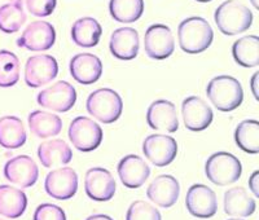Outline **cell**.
<instances>
[{"label":"cell","instance_id":"obj_1","mask_svg":"<svg viewBox=\"0 0 259 220\" xmlns=\"http://www.w3.org/2000/svg\"><path fill=\"white\" fill-rule=\"evenodd\" d=\"M178 39L182 51L197 55L211 46L214 31L205 18L193 16L180 22L178 27Z\"/></svg>","mask_w":259,"mask_h":220},{"label":"cell","instance_id":"obj_2","mask_svg":"<svg viewBox=\"0 0 259 220\" xmlns=\"http://www.w3.org/2000/svg\"><path fill=\"white\" fill-rule=\"evenodd\" d=\"M206 95L212 105L223 113L237 109L244 100L241 83L230 75H218L212 78L206 87Z\"/></svg>","mask_w":259,"mask_h":220},{"label":"cell","instance_id":"obj_3","mask_svg":"<svg viewBox=\"0 0 259 220\" xmlns=\"http://www.w3.org/2000/svg\"><path fill=\"white\" fill-rule=\"evenodd\" d=\"M214 20L219 31L232 36L250 29L253 13L239 0H226L215 11Z\"/></svg>","mask_w":259,"mask_h":220},{"label":"cell","instance_id":"obj_4","mask_svg":"<svg viewBox=\"0 0 259 220\" xmlns=\"http://www.w3.org/2000/svg\"><path fill=\"white\" fill-rule=\"evenodd\" d=\"M85 108L90 115L101 123L110 124L119 119L123 110V101L121 96L110 88H99L87 99Z\"/></svg>","mask_w":259,"mask_h":220},{"label":"cell","instance_id":"obj_5","mask_svg":"<svg viewBox=\"0 0 259 220\" xmlns=\"http://www.w3.org/2000/svg\"><path fill=\"white\" fill-rule=\"evenodd\" d=\"M206 178L215 185L224 187L236 183L242 173L240 159L228 152L214 153L205 163Z\"/></svg>","mask_w":259,"mask_h":220},{"label":"cell","instance_id":"obj_6","mask_svg":"<svg viewBox=\"0 0 259 220\" xmlns=\"http://www.w3.org/2000/svg\"><path fill=\"white\" fill-rule=\"evenodd\" d=\"M68 134L74 148L83 153L97 149L104 138L100 124L89 117L74 118L69 126Z\"/></svg>","mask_w":259,"mask_h":220},{"label":"cell","instance_id":"obj_7","mask_svg":"<svg viewBox=\"0 0 259 220\" xmlns=\"http://www.w3.org/2000/svg\"><path fill=\"white\" fill-rule=\"evenodd\" d=\"M77 101V91L70 83L59 80L52 85L41 90L36 97V103L41 108L53 110V112H69Z\"/></svg>","mask_w":259,"mask_h":220},{"label":"cell","instance_id":"obj_8","mask_svg":"<svg viewBox=\"0 0 259 220\" xmlns=\"http://www.w3.org/2000/svg\"><path fill=\"white\" fill-rule=\"evenodd\" d=\"M143 153L148 161L157 167H165L178 156V143L174 138L162 134H154L143 141Z\"/></svg>","mask_w":259,"mask_h":220},{"label":"cell","instance_id":"obj_9","mask_svg":"<svg viewBox=\"0 0 259 220\" xmlns=\"http://www.w3.org/2000/svg\"><path fill=\"white\" fill-rule=\"evenodd\" d=\"M144 50L150 59H168L175 50V39L170 27L161 24L148 27L144 35Z\"/></svg>","mask_w":259,"mask_h":220},{"label":"cell","instance_id":"obj_10","mask_svg":"<svg viewBox=\"0 0 259 220\" xmlns=\"http://www.w3.org/2000/svg\"><path fill=\"white\" fill-rule=\"evenodd\" d=\"M59 74V64L51 55L31 56L25 65V82L29 87L39 88L52 82Z\"/></svg>","mask_w":259,"mask_h":220},{"label":"cell","instance_id":"obj_11","mask_svg":"<svg viewBox=\"0 0 259 220\" xmlns=\"http://www.w3.org/2000/svg\"><path fill=\"white\" fill-rule=\"evenodd\" d=\"M47 194L55 200H70L78 191V175L71 167H61L48 172L45 182Z\"/></svg>","mask_w":259,"mask_h":220},{"label":"cell","instance_id":"obj_12","mask_svg":"<svg viewBox=\"0 0 259 220\" xmlns=\"http://www.w3.org/2000/svg\"><path fill=\"white\" fill-rule=\"evenodd\" d=\"M186 206L192 216L201 219L212 217L218 211L217 194L207 185L194 184L187 192Z\"/></svg>","mask_w":259,"mask_h":220},{"label":"cell","instance_id":"obj_13","mask_svg":"<svg viewBox=\"0 0 259 220\" xmlns=\"http://www.w3.org/2000/svg\"><path fill=\"white\" fill-rule=\"evenodd\" d=\"M115 188V180L109 170L103 167H92L85 172L84 191L91 200L96 202L110 201L114 197Z\"/></svg>","mask_w":259,"mask_h":220},{"label":"cell","instance_id":"obj_14","mask_svg":"<svg viewBox=\"0 0 259 220\" xmlns=\"http://www.w3.org/2000/svg\"><path fill=\"white\" fill-rule=\"evenodd\" d=\"M56 41V31L47 21H34L17 39V46L27 51H47Z\"/></svg>","mask_w":259,"mask_h":220},{"label":"cell","instance_id":"obj_15","mask_svg":"<svg viewBox=\"0 0 259 220\" xmlns=\"http://www.w3.org/2000/svg\"><path fill=\"white\" fill-rule=\"evenodd\" d=\"M182 115L187 129L193 132L206 129L214 118L209 104L198 96H189L183 100Z\"/></svg>","mask_w":259,"mask_h":220},{"label":"cell","instance_id":"obj_16","mask_svg":"<svg viewBox=\"0 0 259 220\" xmlns=\"http://www.w3.org/2000/svg\"><path fill=\"white\" fill-rule=\"evenodd\" d=\"M4 176L8 182L21 188H30L39 178V168L29 156H17L9 159L4 166Z\"/></svg>","mask_w":259,"mask_h":220},{"label":"cell","instance_id":"obj_17","mask_svg":"<svg viewBox=\"0 0 259 220\" xmlns=\"http://www.w3.org/2000/svg\"><path fill=\"white\" fill-rule=\"evenodd\" d=\"M147 123L156 131L177 132L179 128L177 108L171 101L159 99L152 103L147 110Z\"/></svg>","mask_w":259,"mask_h":220},{"label":"cell","instance_id":"obj_18","mask_svg":"<svg viewBox=\"0 0 259 220\" xmlns=\"http://www.w3.org/2000/svg\"><path fill=\"white\" fill-rule=\"evenodd\" d=\"M117 171L122 184L130 189L140 188L150 175L147 162L136 154L123 157L118 163Z\"/></svg>","mask_w":259,"mask_h":220},{"label":"cell","instance_id":"obj_19","mask_svg":"<svg viewBox=\"0 0 259 220\" xmlns=\"http://www.w3.org/2000/svg\"><path fill=\"white\" fill-rule=\"evenodd\" d=\"M180 194V184L172 175H159L150 183L147 196L153 203L163 208L177 203Z\"/></svg>","mask_w":259,"mask_h":220},{"label":"cell","instance_id":"obj_20","mask_svg":"<svg viewBox=\"0 0 259 220\" xmlns=\"http://www.w3.org/2000/svg\"><path fill=\"white\" fill-rule=\"evenodd\" d=\"M70 74L80 84H94L103 74V62L92 53H78L70 60Z\"/></svg>","mask_w":259,"mask_h":220},{"label":"cell","instance_id":"obj_21","mask_svg":"<svg viewBox=\"0 0 259 220\" xmlns=\"http://www.w3.org/2000/svg\"><path fill=\"white\" fill-rule=\"evenodd\" d=\"M139 47H140L139 32L133 27H119L114 30L110 36V52L118 60H123V61L134 60L138 56Z\"/></svg>","mask_w":259,"mask_h":220},{"label":"cell","instance_id":"obj_22","mask_svg":"<svg viewBox=\"0 0 259 220\" xmlns=\"http://www.w3.org/2000/svg\"><path fill=\"white\" fill-rule=\"evenodd\" d=\"M255 200L244 187H233L224 193V211L237 217L250 216L255 211Z\"/></svg>","mask_w":259,"mask_h":220},{"label":"cell","instance_id":"obj_23","mask_svg":"<svg viewBox=\"0 0 259 220\" xmlns=\"http://www.w3.org/2000/svg\"><path fill=\"white\" fill-rule=\"evenodd\" d=\"M38 157L45 167H53L56 164H68L73 159V150L66 141L56 139L41 143L38 147Z\"/></svg>","mask_w":259,"mask_h":220},{"label":"cell","instance_id":"obj_24","mask_svg":"<svg viewBox=\"0 0 259 220\" xmlns=\"http://www.w3.org/2000/svg\"><path fill=\"white\" fill-rule=\"evenodd\" d=\"M30 131L40 139L59 135L62 129V120L59 115L46 110H34L27 118Z\"/></svg>","mask_w":259,"mask_h":220},{"label":"cell","instance_id":"obj_25","mask_svg":"<svg viewBox=\"0 0 259 220\" xmlns=\"http://www.w3.org/2000/svg\"><path fill=\"white\" fill-rule=\"evenodd\" d=\"M27 207L25 192L12 185H0V215L17 219L22 216Z\"/></svg>","mask_w":259,"mask_h":220},{"label":"cell","instance_id":"obj_26","mask_svg":"<svg viewBox=\"0 0 259 220\" xmlns=\"http://www.w3.org/2000/svg\"><path fill=\"white\" fill-rule=\"evenodd\" d=\"M26 129L22 120L13 115L0 118V145L6 149H18L26 143Z\"/></svg>","mask_w":259,"mask_h":220},{"label":"cell","instance_id":"obj_27","mask_svg":"<svg viewBox=\"0 0 259 220\" xmlns=\"http://www.w3.org/2000/svg\"><path fill=\"white\" fill-rule=\"evenodd\" d=\"M103 34V27L92 17H83L74 22L71 27V39L82 48L97 46Z\"/></svg>","mask_w":259,"mask_h":220},{"label":"cell","instance_id":"obj_28","mask_svg":"<svg viewBox=\"0 0 259 220\" xmlns=\"http://www.w3.org/2000/svg\"><path fill=\"white\" fill-rule=\"evenodd\" d=\"M232 56L236 64L242 68H255L259 64V39L256 35H247L233 43Z\"/></svg>","mask_w":259,"mask_h":220},{"label":"cell","instance_id":"obj_29","mask_svg":"<svg viewBox=\"0 0 259 220\" xmlns=\"http://www.w3.org/2000/svg\"><path fill=\"white\" fill-rule=\"evenodd\" d=\"M26 22L22 0H9L0 7V30L7 34L18 31Z\"/></svg>","mask_w":259,"mask_h":220},{"label":"cell","instance_id":"obj_30","mask_svg":"<svg viewBox=\"0 0 259 220\" xmlns=\"http://www.w3.org/2000/svg\"><path fill=\"white\" fill-rule=\"evenodd\" d=\"M236 145L245 153L259 152V123L255 119H245L235 129Z\"/></svg>","mask_w":259,"mask_h":220},{"label":"cell","instance_id":"obj_31","mask_svg":"<svg viewBox=\"0 0 259 220\" xmlns=\"http://www.w3.org/2000/svg\"><path fill=\"white\" fill-rule=\"evenodd\" d=\"M109 12L118 22L131 24L144 13V0H110Z\"/></svg>","mask_w":259,"mask_h":220},{"label":"cell","instance_id":"obj_32","mask_svg":"<svg viewBox=\"0 0 259 220\" xmlns=\"http://www.w3.org/2000/svg\"><path fill=\"white\" fill-rule=\"evenodd\" d=\"M20 79V60L15 53L0 51V87L15 85Z\"/></svg>","mask_w":259,"mask_h":220},{"label":"cell","instance_id":"obj_33","mask_svg":"<svg viewBox=\"0 0 259 220\" xmlns=\"http://www.w3.org/2000/svg\"><path fill=\"white\" fill-rule=\"evenodd\" d=\"M126 220H162V216L153 205L139 200L130 205Z\"/></svg>","mask_w":259,"mask_h":220},{"label":"cell","instance_id":"obj_34","mask_svg":"<svg viewBox=\"0 0 259 220\" xmlns=\"http://www.w3.org/2000/svg\"><path fill=\"white\" fill-rule=\"evenodd\" d=\"M26 8L35 17H48L56 8L57 0H25Z\"/></svg>","mask_w":259,"mask_h":220},{"label":"cell","instance_id":"obj_35","mask_svg":"<svg viewBox=\"0 0 259 220\" xmlns=\"http://www.w3.org/2000/svg\"><path fill=\"white\" fill-rule=\"evenodd\" d=\"M34 220H66V215L60 206L41 203L34 212Z\"/></svg>","mask_w":259,"mask_h":220},{"label":"cell","instance_id":"obj_36","mask_svg":"<svg viewBox=\"0 0 259 220\" xmlns=\"http://www.w3.org/2000/svg\"><path fill=\"white\" fill-rule=\"evenodd\" d=\"M258 179H259V171L255 170L253 173H251L250 178H249V188H250V191L253 192L254 196H255V197H259Z\"/></svg>","mask_w":259,"mask_h":220},{"label":"cell","instance_id":"obj_37","mask_svg":"<svg viewBox=\"0 0 259 220\" xmlns=\"http://www.w3.org/2000/svg\"><path fill=\"white\" fill-rule=\"evenodd\" d=\"M258 78H259V73H255L251 78V92H253L254 97H255V100H258L259 96H258Z\"/></svg>","mask_w":259,"mask_h":220},{"label":"cell","instance_id":"obj_38","mask_svg":"<svg viewBox=\"0 0 259 220\" xmlns=\"http://www.w3.org/2000/svg\"><path fill=\"white\" fill-rule=\"evenodd\" d=\"M85 220H114V219L110 216H108V215L96 214V215H91V216H89Z\"/></svg>","mask_w":259,"mask_h":220},{"label":"cell","instance_id":"obj_39","mask_svg":"<svg viewBox=\"0 0 259 220\" xmlns=\"http://www.w3.org/2000/svg\"><path fill=\"white\" fill-rule=\"evenodd\" d=\"M251 4H253V7L255 9H259V6H258V0H250Z\"/></svg>","mask_w":259,"mask_h":220},{"label":"cell","instance_id":"obj_40","mask_svg":"<svg viewBox=\"0 0 259 220\" xmlns=\"http://www.w3.org/2000/svg\"><path fill=\"white\" fill-rule=\"evenodd\" d=\"M198 3H209V2H212V0H196Z\"/></svg>","mask_w":259,"mask_h":220},{"label":"cell","instance_id":"obj_41","mask_svg":"<svg viewBox=\"0 0 259 220\" xmlns=\"http://www.w3.org/2000/svg\"><path fill=\"white\" fill-rule=\"evenodd\" d=\"M228 220H242V219H240V217H237V219H228Z\"/></svg>","mask_w":259,"mask_h":220},{"label":"cell","instance_id":"obj_42","mask_svg":"<svg viewBox=\"0 0 259 220\" xmlns=\"http://www.w3.org/2000/svg\"><path fill=\"white\" fill-rule=\"evenodd\" d=\"M0 220H6V219H2V217H0Z\"/></svg>","mask_w":259,"mask_h":220}]
</instances>
